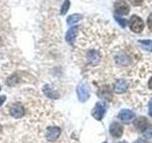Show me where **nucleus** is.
<instances>
[{
  "mask_svg": "<svg viewBox=\"0 0 152 143\" xmlns=\"http://www.w3.org/2000/svg\"><path fill=\"white\" fill-rule=\"evenodd\" d=\"M114 9H115V13L118 15H127L129 13L130 8L128 6V4L125 0H117V1L114 3Z\"/></svg>",
  "mask_w": 152,
  "mask_h": 143,
  "instance_id": "obj_4",
  "label": "nucleus"
},
{
  "mask_svg": "<svg viewBox=\"0 0 152 143\" xmlns=\"http://www.w3.org/2000/svg\"><path fill=\"white\" fill-rule=\"evenodd\" d=\"M144 21L142 19L136 15V14H133V15L130 17L129 19V28L130 30L133 32H136V33H139L141 32H142L144 30Z\"/></svg>",
  "mask_w": 152,
  "mask_h": 143,
  "instance_id": "obj_3",
  "label": "nucleus"
},
{
  "mask_svg": "<svg viewBox=\"0 0 152 143\" xmlns=\"http://www.w3.org/2000/svg\"><path fill=\"white\" fill-rule=\"evenodd\" d=\"M104 114V106L102 102H98L92 110V116L96 119H101Z\"/></svg>",
  "mask_w": 152,
  "mask_h": 143,
  "instance_id": "obj_9",
  "label": "nucleus"
},
{
  "mask_svg": "<svg viewBox=\"0 0 152 143\" xmlns=\"http://www.w3.org/2000/svg\"><path fill=\"white\" fill-rule=\"evenodd\" d=\"M108 36L104 25L98 22L87 24L77 40L75 54L87 67L99 66L104 61L106 48L109 44Z\"/></svg>",
  "mask_w": 152,
  "mask_h": 143,
  "instance_id": "obj_1",
  "label": "nucleus"
},
{
  "mask_svg": "<svg viewBox=\"0 0 152 143\" xmlns=\"http://www.w3.org/2000/svg\"><path fill=\"white\" fill-rule=\"evenodd\" d=\"M135 125L138 129H140L142 131H145L148 127V121L145 117H139L135 121Z\"/></svg>",
  "mask_w": 152,
  "mask_h": 143,
  "instance_id": "obj_14",
  "label": "nucleus"
},
{
  "mask_svg": "<svg viewBox=\"0 0 152 143\" xmlns=\"http://www.w3.org/2000/svg\"><path fill=\"white\" fill-rule=\"evenodd\" d=\"M61 135V130L58 127H49L47 130V139L53 142L56 139H58V137Z\"/></svg>",
  "mask_w": 152,
  "mask_h": 143,
  "instance_id": "obj_6",
  "label": "nucleus"
},
{
  "mask_svg": "<svg viewBox=\"0 0 152 143\" xmlns=\"http://www.w3.org/2000/svg\"><path fill=\"white\" fill-rule=\"evenodd\" d=\"M110 133L115 137L121 136L123 133V127L118 122L112 123V125L110 126Z\"/></svg>",
  "mask_w": 152,
  "mask_h": 143,
  "instance_id": "obj_12",
  "label": "nucleus"
},
{
  "mask_svg": "<svg viewBox=\"0 0 152 143\" xmlns=\"http://www.w3.org/2000/svg\"><path fill=\"white\" fill-rule=\"evenodd\" d=\"M10 114L14 118H21L25 116V109L21 103H14L10 108Z\"/></svg>",
  "mask_w": 152,
  "mask_h": 143,
  "instance_id": "obj_5",
  "label": "nucleus"
},
{
  "mask_svg": "<svg viewBox=\"0 0 152 143\" xmlns=\"http://www.w3.org/2000/svg\"><path fill=\"white\" fill-rule=\"evenodd\" d=\"M81 19H82V15H81V14L75 13V14H71V15H69L68 17V19H66V22H68V25L73 26L74 24L78 23Z\"/></svg>",
  "mask_w": 152,
  "mask_h": 143,
  "instance_id": "obj_15",
  "label": "nucleus"
},
{
  "mask_svg": "<svg viewBox=\"0 0 152 143\" xmlns=\"http://www.w3.org/2000/svg\"><path fill=\"white\" fill-rule=\"evenodd\" d=\"M147 26H148V29L152 32V13L147 17Z\"/></svg>",
  "mask_w": 152,
  "mask_h": 143,
  "instance_id": "obj_19",
  "label": "nucleus"
},
{
  "mask_svg": "<svg viewBox=\"0 0 152 143\" xmlns=\"http://www.w3.org/2000/svg\"><path fill=\"white\" fill-rule=\"evenodd\" d=\"M43 93H44L48 97L51 98V99H57L60 97V94L58 92H56L53 89H52L50 85H45L43 87Z\"/></svg>",
  "mask_w": 152,
  "mask_h": 143,
  "instance_id": "obj_11",
  "label": "nucleus"
},
{
  "mask_svg": "<svg viewBox=\"0 0 152 143\" xmlns=\"http://www.w3.org/2000/svg\"><path fill=\"white\" fill-rule=\"evenodd\" d=\"M148 87H149V89L150 90H152V77L149 79V81H148Z\"/></svg>",
  "mask_w": 152,
  "mask_h": 143,
  "instance_id": "obj_23",
  "label": "nucleus"
},
{
  "mask_svg": "<svg viewBox=\"0 0 152 143\" xmlns=\"http://www.w3.org/2000/svg\"><path fill=\"white\" fill-rule=\"evenodd\" d=\"M146 51H152V40H139L138 41Z\"/></svg>",
  "mask_w": 152,
  "mask_h": 143,
  "instance_id": "obj_16",
  "label": "nucleus"
},
{
  "mask_svg": "<svg viewBox=\"0 0 152 143\" xmlns=\"http://www.w3.org/2000/svg\"><path fill=\"white\" fill-rule=\"evenodd\" d=\"M0 90H1V88H0Z\"/></svg>",
  "mask_w": 152,
  "mask_h": 143,
  "instance_id": "obj_24",
  "label": "nucleus"
},
{
  "mask_svg": "<svg viewBox=\"0 0 152 143\" xmlns=\"http://www.w3.org/2000/svg\"><path fill=\"white\" fill-rule=\"evenodd\" d=\"M77 94H78V98L80 101H86L88 100L89 97V90L88 87L85 84H80L77 87Z\"/></svg>",
  "mask_w": 152,
  "mask_h": 143,
  "instance_id": "obj_7",
  "label": "nucleus"
},
{
  "mask_svg": "<svg viewBox=\"0 0 152 143\" xmlns=\"http://www.w3.org/2000/svg\"><path fill=\"white\" fill-rule=\"evenodd\" d=\"M69 6H70L69 0H66V1L63 3V5H62V8H61V12L60 13H61L62 15H64V14H66V13H68Z\"/></svg>",
  "mask_w": 152,
  "mask_h": 143,
  "instance_id": "obj_17",
  "label": "nucleus"
},
{
  "mask_svg": "<svg viewBox=\"0 0 152 143\" xmlns=\"http://www.w3.org/2000/svg\"><path fill=\"white\" fill-rule=\"evenodd\" d=\"M5 100H6V97H5V95H1V97H0V106L4 103Z\"/></svg>",
  "mask_w": 152,
  "mask_h": 143,
  "instance_id": "obj_21",
  "label": "nucleus"
},
{
  "mask_svg": "<svg viewBox=\"0 0 152 143\" xmlns=\"http://www.w3.org/2000/svg\"><path fill=\"white\" fill-rule=\"evenodd\" d=\"M134 114L129 110H123V111L119 114V117L121 118V120L123 121H129L133 118Z\"/></svg>",
  "mask_w": 152,
  "mask_h": 143,
  "instance_id": "obj_13",
  "label": "nucleus"
},
{
  "mask_svg": "<svg viewBox=\"0 0 152 143\" xmlns=\"http://www.w3.org/2000/svg\"><path fill=\"white\" fill-rule=\"evenodd\" d=\"M149 114L152 116V100L149 101Z\"/></svg>",
  "mask_w": 152,
  "mask_h": 143,
  "instance_id": "obj_22",
  "label": "nucleus"
},
{
  "mask_svg": "<svg viewBox=\"0 0 152 143\" xmlns=\"http://www.w3.org/2000/svg\"><path fill=\"white\" fill-rule=\"evenodd\" d=\"M112 62L119 68H128L137 60L138 52L127 45H115L111 49Z\"/></svg>",
  "mask_w": 152,
  "mask_h": 143,
  "instance_id": "obj_2",
  "label": "nucleus"
},
{
  "mask_svg": "<svg viewBox=\"0 0 152 143\" xmlns=\"http://www.w3.org/2000/svg\"><path fill=\"white\" fill-rule=\"evenodd\" d=\"M114 17H115L116 21L119 22V24H120L123 28H125L126 26V19L123 18L121 15H118V14H116V13H115V15H114Z\"/></svg>",
  "mask_w": 152,
  "mask_h": 143,
  "instance_id": "obj_18",
  "label": "nucleus"
},
{
  "mask_svg": "<svg viewBox=\"0 0 152 143\" xmlns=\"http://www.w3.org/2000/svg\"><path fill=\"white\" fill-rule=\"evenodd\" d=\"M79 27L77 26H74V27H71L69 30L66 32V40L68 43H69L70 45H73V43L76 39V37L78 35V32H79Z\"/></svg>",
  "mask_w": 152,
  "mask_h": 143,
  "instance_id": "obj_8",
  "label": "nucleus"
},
{
  "mask_svg": "<svg viewBox=\"0 0 152 143\" xmlns=\"http://www.w3.org/2000/svg\"><path fill=\"white\" fill-rule=\"evenodd\" d=\"M129 1L133 5H135V6H139V5H141L142 3V0H129Z\"/></svg>",
  "mask_w": 152,
  "mask_h": 143,
  "instance_id": "obj_20",
  "label": "nucleus"
},
{
  "mask_svg": "<svg viewBox=\"0 0 152 143\" xmlns=\"http://www.w3.org/2000/svg\"><path fill=\"white\" fill-rule=\"evenodd\" d=\"M128 87V84L125 79H119L113 85V89L116 93H125Z\"/></svg>",
  "mask_w": 152,
  "mask_h": 143,
  "instance_id": "obj_10",
  "label": "nucleus"
}]
</instances>
